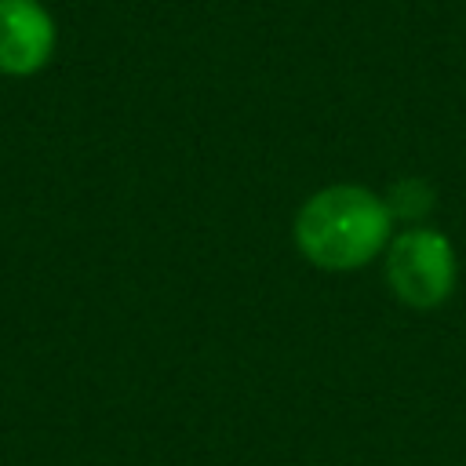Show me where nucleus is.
<instances>
[{"label":"nucleus","mask_w":466,"mask_h":466,"mask_svg":"<svg viewBox=\"0 0 466 466\" xmlns=\"http://www.w3.org/2000/svg\"><path fill=\"white\" fill-rule=\"evenodd\" d=\"M58 22L44 0H0V76L29 80L51 66Z\"/></svg>","instance_id":"obj_3"},{"label":"nucleus","mask_w":466,"mask_h":466,"mask_svg":"<svg viewBox=\"0 0 466 466\" xmlns=\"http://www.w3.org/2000/svg\"><path fill=\"white\" fill-rule=\"evenodd\" d=\"M382 273L393 299L408 309H437L459 284V255L437 226H404L382 251Z\"/></svg>","instance_id":"obj_2"},{"label":"nucleus","mask_w":466,"mask_h":466,"mask_svg":"<svg viewBox=\"0 0 466 466\" xmlns=\"http://www.w3.org/2000/svg\"><path fill=\"white\" fill-rule=\"evenodd\" d=\"M397 233L386 197L360 182H331L313 189L295 218L291 240L299 255L324 273H357L382 258Z\"/></svg>","instance_id":"obj_1"},{"label":"nucleus","mask_w":466,"mask_h":466,"mask_svg":"<svg viewBox=\"0 0 466 466\" xmlns=\"http://www.w3.org/2000/svg\"><path fill=\"white\" fill-rule=\"evenodd\" d=\"M382 197H386L393 218H397V222H408V226H422V218L430 215V208H433V200H437L433 186H430L426 178H419V175L397 178Z\"/></svg>","instance_id":"obj_4"}]
</instances>
